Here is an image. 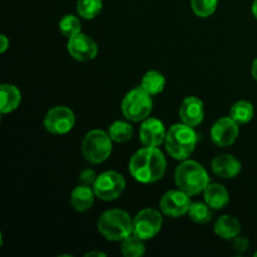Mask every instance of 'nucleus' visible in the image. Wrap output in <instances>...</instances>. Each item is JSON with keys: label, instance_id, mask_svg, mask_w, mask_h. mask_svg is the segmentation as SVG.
Returning <instances> with one entry per match:
<instances>
[{"label": "nucleus", "instance_id": "473e14b6", "mask_svg": "<svg viewBox=\"0 0 257 257\" xmlns=\"http://www.w3.org/2000/svg\"><path fill=\"white\" fill-rule=\"evenodd\" d=\"M87 257H89V256H105V253H102V252H89V253H87V255H85Z\"/></svg>", "mask_w": 257, "mask_h": 257}, {"label": "nucleus", "instance_id": "f03ea898", "mask_svg": "<svg viewBox=\"0 0 257 257\" xmlns=\"http://www.w3.org/2000/svg\"><path fill=\"white\" fill-rule=\"evenodd\" d=\"M198 133L191 125L178 123L172 125L166 136V150L171 157L178 161H185L195 151L198 142Z\"/></svg>", "mask_w": 257, "mask_h": 257}, {"label": "nucleus", "instance_id": "dca6fc26", "mask_svg": "<svg viewBox=\"0 0 257 257\" xmlns=\"http://www.w3.org/2000/svg\"><path fill=\"white\" fill-rule=\"evenodd\" d=\"M203 195H205L206 203L215 210L223 208L230 200L227 190L218 183H208L203 190Z\"/></svg>", "mask_w": 257, "mask_h": 257}, {"label": "nucleus", "instance_id": "2eb2a0df", "mask_svg": "<svg viewBox=\"0 0 257 257\" xmlns=\"http://www.w3.org/2000/svg\"><path fill=\"white\" fill-rule=\"evenodd\" d=\"M241 162L231 155H220L215 157L211 163L213 173L221 178H233L241 172Z\"/></svg>", "mask_w": 257, "mask_h": 257}, {"label": "nucleus", "instance_id": "412c9836", "mask_svg": "<svg viewBox=\"0 0 257 257\" xmlns=\"http://www.w3.org/2000/svg\"><path fill=\"white\" fill-rule=\"evenodd\" d=\"M230 117L238 124H245L252 119L253 105L247 100H240L231 107Z\"/></svg>", "mask_w": 257, "mask_h": 257}, {"label": "nucleus", "instance_id": "9b49d317", "mask_svg": "<svg viewBox=\"0 0 257 257\" xmlns=\"http://www.w3.org/2000/svg\"><path fill=\"white\" fill-rule=\"evenodd\" d=\"M68 52L74 59L79 62H88L97 57L98 47L92 38L78 33L68 40Z\"/></svg>", "mask_w": 257, "mask_h": 257}, {"label": "nucleus", "instance_id": "2f4dec72", "mask_svg": "<svg viewBox=\"0 0 257 257\" xmlns=\"http://www.w3.org/2000/svg\"><path fill=\"white\" fill-rule=\"evenodd\" d=\"M252 14L255 15V18L257 19V0H255L252 4Z\"/></svg>", "mask_w": 257, "mask_h": 257}, {"label": "nucleus", "instance_id": "f8f14e48", "mask_svg": "<svg viewBox=\"0 0 257 257\" xmlns=\"http://www.w3.org/2000/svg\"><path fill=\"white\" fill-rule=\"evenodd\" d=\"M238 136V123L231 117L218 119L211 130V138L218 147H228L236 141Z\"/></svg>", "mask_w": 257, "mask_h": 257}, {"label": "nucleus", "instance_id": "423d86ee", "mask_svg": "<svg viewBox=\"0 0 257 257\" xmlns=\"http://www.w3.org/2000/svg\"><path fill=\"white\" fill-rule=\"evenodd\" d=\"M152 99L151 95L142 88H136L125 94L122 102V113L127 119L132 122L147 119L152 112Z\"/></svg>", "mask_w": 257, "mask_h": 257}, {"label": "nucleus", "instance_id": "7c9ffc66", "mask_svg": "<svg viewBox=\"0 0 257 257\" xmlns=\"http://www.w3.org/2000/svg\"><path fill=\"white\" fill-rule=\"evenodd\" d=\"M252 77L255 78V80L257 82V59H255L252 64Z\"/></svg>", "mask_w": 257, "mask_h": 257}, {"label": "nucleus", "instance_id": "0eeeda50", "mask_svg": "<svg viewBox=\"0 0 257 257\" xmlns=\"http://www.w3.org/2000/svg\"><path fill=\"white\" fill-rule=\"evenodd\" d=\"M124 187L125 181L120 173L115 171H107L98 176L93 185V191L100 200L113 201L122 195Z\"/></svg>", "mask_w": 257, "mask_h": 257}, {"label": "nucleus", "instance_id": "f257e3e1", "mask_svg": "<svg viewBox=\"0 0 257 257\" xmlns=\"http://www.w3.org/2000/svg\"><path fill=\"white\" fill-rule=\"evenodd\" d=\"M167 162L158 148L146 147L133 155L130 161V172L141 183H153L163 177Z\"/></svg>", "mask_w": 257, "mask_h": 257}, {"label": "nucleus", "instance_id": "1a4fd4ad", "mask_svg": "<svg viewBox=\"0 0 257 257\" xmlns=\"http://www.w3.org/2000/svg\"><path fill=\"white\" fill-rule=\"evenodd\" d=\"M74 113L64 105L52 108L44 117V127L53 135H65L70 132L74 127Z\"/></svg>", "mask_w": 257, "mask_h": 257}, {"label": "nucleus", "instance_id": "c85d7f7f", "mask_svg": "<svg viewBox=\"0 0 257 257\" xmlns=\"http://www.w3.org/2000/svg\"><path fill=\"white\" fill-rule=\"evenodd\" d=\"M233 248H235L237 252H245L248 248V240L246 237H242V236H237V237H235Z\"/></svg>", "mask_w": 257, "mask_h": 257}, {"label": "nucleus", "instance_id": "6e6552de", "mask_svg": "<svg viewBox=\"0 0 257 257\" xmlns=\"http://www.w3.org/2000/svg\"><path fill=\"white\" fill-rule=\"evenodd\" d=\"M162 228V216L153 208H145L133 220V233L142 240L155 237Z\"/></svg>", "mask_w": 257, "mask_h": 257}, {"label": "nucleus", "instance_id": "cd10ccee", "mask_svg": "<svg viewBox=\"0 0 257 257\" xmlns=\"http://www.w3.org/2000/svg\"><path fill=\"white\" fill-rule=\"evenodd\" d=\"M98 176L95 175L94 171L92 170H85L83 171L82 173H80V182H82V185H85V186H93L94 185L95 180H97Z\"/></svg>", "mask_w": 257, "mask_h": 257}, {"label": "nucleus", "instance_id": "39448f33", "mask_svg": "<svg viewBox=\"0 0 257 257\" xmlns=\"http://www.w3.org/2000/svg\"><path fill=\"white\" fill-rule=\"evenodd\" d=\"M82 152L88 162L94 165L104 162L112 152V138L103 131H90L83 140Z\"/></svg>", "mask_w": 257, "mask_h": 257}, {"label": "nucleus", "instance_id": "f3484780", "mask_svg": "<svg viewBox=\"0 0 257 257\" xmlns=\"http://www.w3.org/2000/svg\"><path fill=\"white\" fill-rule=\"evenodd\" d=\"M94 196V191L90 190L89 186L80 185L73 190L72 195H70V203L74 207V210L84 212L93 206Z\"/></svg>", "mask_w": 257, "mask_h": 257}, {"label": "nucleus", "instance_id": "393cba45", "mask_svg": "<svg viewBox=\"0 0 257 257\" xmlns=\"http://www.w3.org/2000/svg\"><path fill=\"white\" fill-rule=\"evenodd\" d=\"M188 216L195 222L206 223L212 218V212H211V207L207 203L193 202L191 203V207L188 210Z\"/></svg>", "mask_w": 257, "mask_h": 257}, {"label": "nucleus", "instance_id": "4be33fe9", "mask_svg": "<svg viewBox=\"0 0 257 257\" xmlns=\"http://www.w3.org/2000/svg\"><path fill=\"white\" fill-rule=\"evenodd\" d=\"M142 238H140L138 236L130 235L128 237H125L123 240L122 246H120V251L125 257H140L143 256L146 252L145 243H143Z\"/></svg>", "mask_w": 257, "mask_h": 257}, {"label": "nucleus", "instance_id": "4468645a", "mask_svg": "<svg viewBox=\"0 0 257 257\" xmlns=\"http://www.w3.org/2000/svg\"><path fill=\"white\" fill-rule=\"evenodd\" d=\"M203 102L197 97H187L180 107V117L185 124L196 127L203 120Z\"/></svg>", "mask_w": 257, "mask_h": 257}, {"label": "nucleus", "instance_id": "7ed1b4c3", "mask_svg": "<svg viewBox=\"0 0 257 257\" xmlns=\"http://www.w3.org/2000/svg\"><path fill=\"white\" fill-rule=\"evenodd\" d=\"M175 178L177 187L188 196L198 195L210 183L206 170L196 161H185L181 163L176 170Z\"/></svg>", "mask_w": 257, "mask_h": 257}, {"label": "nucleus", "instance_id": "aec40b11", "mask_svg": "<svg viewBox=\"0 0 257 257\" xmlns=\"http://www.w3.org/2000/svg\"><path fill=\"white\" fill-rule=\"evenodd\" d=\"M165 75L157 70H150V72L146 73L145 77L142 78V83H141V88L150 95L160 94L165 89Z\"/></svg>", "mask_w": 257, "mask_h": 257}, {"label": "nucleus", "instance_id": "72a5a7b5", "mask_svg": "<svg viewBox=\"0 0 257 257\" xmlns=\"http://www.w3.org/2000/svg\"><path fill=\"white\" fill-rule=\"evenodd\" d=\"M255 257H257V251L255 252Z\"/></svg>", "mask_w": 257, "mask_h": 257}, {"label": "nucleus", "instance_id": "6ab92c4d", "mask_svg": "<svg viewBox=\"0 0 257 257\" xmlns=\"http://www.w3.org/2000/svg\"><path fill=\"white\" fill-rule=\"evenodd\" d=\"M215 232L225 240H231L240 235L241 225L232 216H221L215 223Z\"/></svg>", "mask_w": 257, "mask_h": 257}, {"label": "nucleus", "instance_id": "c756f323", "mask_svg": "<svg viewBox=\"0 0 257 257\" xmlns=\"http://www.w3.org/2000/svg\"><path fill=\"white\" fill-rule=\"evenodd\" d=\"M0 42H2V45H0V52L4 53L5 50L8 49V47H9V40H8V38L5 37L4 34L0 35Z\"/></svg>", "mask_w": 257, "mask_h": 257}, {"label": "nucleus", "instance_id": "5701e85b", "mask_svg": "<svg viewBox=\"0 0 257 257\" xmlns=\"http://www.w3.org/2000/svg\"><path fill=\"white\" fill-rule=\"evenodd\" d=\"M109 136L114 142L124 143L132 138L133 128L130 123L117 120L109 127Z\"/></svg>", "mask_w": 257, "mask_h": 257}, {"label": "nucleus", "instance_id": "a878e982", "mask_svg": "<svg viewBox=\"0 0 257 257\" xmlns=\"http://www.w3.org/2000/svg\"><path fill=\"white\" fill-rule=\"evenodd\" d=\"M193 13L200 18H208L216 12L217 0H191Z\"/></svg>", "mask_w": 257, "mask_h": 257}, {"label": "nucleus", "instance_id": "bb28decb", "mask_svg": "<svg viewBox=\"0 0 257 257\" xmlns=\"http://www.w3.org/2000/svg\"><path fill=\"white\" fill-rule=\"evenodd\" d=\"M59 29L63 35L67 38H72L80 33V22L74 15H65L59 23Z\"/></svg>", "mask_w": 257, "mask_h": 257}, {"label": "nucleus", "instance_id": "20e7f679", "mask_svg": "<svg viewBox=\"0 0 257 257\" xmlns=\"http://www.w3.org/2000/svg\"><path fill=\"white\" fill-rule=\"evenodd\" d=\"M98 230L109 241H123L133 233V220L125 211L113 208L98 220Z\"/></svg>", "mask_w": 257, "mask_h": 257}, {"label": "nucleus", "instance_id": "b1692460", "mask_svg": "<svg viewBox=\"0 0 257 257\" xmlns=\"http://www.w3.org/2000/svg\"><path fill=\"white\" fill-rule=\"evenodd\" d=\"M102 7V0H78L77 12L84 19H93L99 14Z\"/></svg>", "mask_w": 257, "mask_h": 257}, {"label": "nucleus", "instance_id": "9d476101", "mask_svg": "<svg viewBox=\"0 0 257 257\" xmlns=\"http://www.w3.org/2000/svg\"><path fill=\"white\" fill-rule=\"evenodd\" d=\"M161 211L170 217H180L188 213L191 207L190 196L183 191L172 190L163 195L160 202Z\"/></svg>", "mask_w": 257, "mask_h": 257}, {"label": "nucleus", "instance_id": "a211bd4d", "mask_svg": "<svg viewBox=\"0 0 257 257\" xmlns=\"http://www.w3.org/2000/svg\"><path fill=\"white\" fill-rule=\"evenodd\" d=\"M0 97H2L0 112L3 114L17 109L20 104V100H22L20 90L13 84H3L0 88Z\"/></svg>", "mask_w": 257, "mask_h": 257}, {"label": "nucleus", "instance_id": "ddd939ff", "mask_svg": "<svg viewBox=\"0 0 257 257\" xmlns=\"http://www.w3.org/2000/svg\"><path fill=\"white\" fill-rule=\"evenodd\" d=\"M166 130L157 118H148L143 122L140 131V140L146 147H158L166 141Z\"/></svg>", "mask_w": 257, "mask_h": 257}]
</instances>
